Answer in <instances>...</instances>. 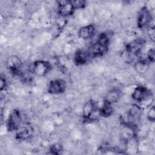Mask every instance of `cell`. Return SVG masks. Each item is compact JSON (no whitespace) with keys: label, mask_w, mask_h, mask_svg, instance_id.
Wrapping results in <instances>:
<instances>
[{"label":"cell","mask_w":155,"mask_h":155,"mask_svg":"<svg viewBox=\"0 0 155 155\" xmlns=\"http://www.w3.org/2000/svg\"><path fill=\"white\" fill-rule=\"evenodd\" d=\"M131 96L134 101L143 103L151 100V98L153 97L150 90L142 85H139L135 87Z\"/></svg>","instance_id":"obj_7"},{"label":"cell","mask_w":155,"mask_h":155,"mask_svg":"<svg viewBox=\"0 0 155 155\" xmlns=\"http://www.w3.org/2000/svg\"><path fill=\"white\" fill-rule=\"evenodd\" d=\"M122 91L117 88H113L106 93L104 102L108 104L112 105L117 102L121 98Z\"/></svg>","instance_id":"obj_12"},{"label":"cell","mask_w":155,"mask_h":155,"mask_svg":"<svg viewBox=\"0 0 155 155\" xmlns=\"http://www.w3.org/2000/svg\"><path fill=\"white\" fill-rule=\"evenodd\" d=\"M147 61L149 62H154L155 58V50L154 48H150L147 52Z\"/></svg>","instance_id":"obj_20"},{"label":"cell","mask_w":155,"mask_h":155,"mask_svg":"<svg viewBox=\"0 0 155 155\" xmlns=\"http://www.w3.org/2000/svg\"><path fill=\"white\" fill-rule=\"evenodd\" d=\"M51 68L52 65L48 61L39 59L33 62L31 71L36 76L44 77L51 70Z\"/></svg>","instance_id":"obj_5"},{"label":"cell","mask_w":155,"mask_h":155,"mask_svg":"<svg viewBox=\"0 0 155 155\" xmlns=\"http://www.w3.org/2000/svg\"><path fill=\"white\" fill-rule=\"evenodd\" d=\"M91 56L88 52V50L80 49L78 50L74 56V62L77 65H82L86 64Z\"/></svg>","instance_id":"obj_13"},{"label":"cell","mask_w":155,"mask_h":155,"mask_svg":"<svg viewBox=\"0 0 155 155\" xmlns=\"http://www.w3.org/2000/svg\"><path fill=\"white\" fill-rule=\"evenodd\" d=\"M95 32V27L93 24H88L81 27L78 31V36L83 40L91 39Z\"/></svg>","instance_id":"obj_14"},{"label":"cell","mask_w":155,"mask_h":155,"mask_svg":"<svg viewBox=\"0 0 155 155\" xmlns=\"http://www.w3.org/2000/svg\"><path fill=\"white\" fill-rule=\"evenodd\" d=\"M149 67V62L145 59L138 60L135 64V67L137 71L140 73H143L147 71Z\"/></svg>","instance_id":"obj_16"},{"label":"cell","mask_w":155,"mask_h":155,"mask_svg":"<svg viewBox=\"0 0 155 155\" xmlns=\"http://www.w3.org/2000/svg\"><path fill=\"white\" fill-rule=\"evenodd\" d=\"M33 128L29 124L22 125L16 131V138L20 140L30 139L33 134Z\"/></svg>","instance_id":"obj_11"},{"label":"cell","mask_w":155,"mask_h":155,"mask_svg":"<svg viewBox=\"0 0 155 155\" xmlns=\"http://www.w3.org/2000/svg\"><path fill=\"white\" fill-rule=\"evenodd\" d=\"M67 88V83L63 79L51 80L48 85V92L51 94H60L63 93Z\"/></svg>","instance_id":"obj_9"},{"label":"cell","mask_w":155,"mask_h":155,"mask_svg":"<svg viewBox=\"0 0 155 155\" xmlns=\"http://www.w3.org/2000/svg\"><path fill=\"white\" fill-rule=\"evenodd\" d=\"M99 116V108L96 102L93 99L87 101L82 107V116L85 120H91L97 119L96 116Z\"/></svg>","instance_id":"obj_4"},{"label":"cell","mask_w":155,"mask_h":155,"mask_svg":"<svg viewBox=\"0 0 155 155\" xmlns=\"http://www.w3.org/2000/svg\"><path fill=\"white\" fill-rule=\"evenodd\" d=\"M110 39L107 34L101 33L97 37L96 41L90 47L88 52L91 58L102 56L106 53L108 50Z\"/></svg>","instance_id":"obj_1"},{"label":"cell","mask_w":155,"mask_h":155,"mask_svg":"<svg viewBox=\"0 0 155 155\" xmlns=\"http://www.w3.org/2000/svg\"><path fill=\"white\" fill-rule=\"evenodd\" d=\"M7 81L5 77L1 76V91H2L3 90H5V88L7 87Z\"/></svg>","instance_id":"obj_21"},{"label":"cell","mask_w":155,"mask_h":155,"mask_svg":"<svg viewBox=\"0 0 155 155\" xmlns=\"http://www.w3.org/2000/svg\"><path fill=\"white\" fill-rule=\"evenodd\" d=\"M113 108L111 105L104 102L102 106L99 108V115L103 117H108L111 116L113 113Z\"/></svg>","instance_id":"obj_15"},{"label":"cell","mask_w":155,"mask_h":155,"mask_svg":"<svg viewBox=\"0 0 155 155\" xmlns=\"http://www.w3.org/2000/svg\"><path fill=\"white\" fill-rule=\"evenodd\" d=\"M147 117L150 122H154L155 120V108L154 106H151L148 111Z\"/></svg>","instance_id":"obj_19"},{"label":"cell","mask_w":155,"mask_h":155,"mask_svg":"<svg viewBox=\"0 0 155 155\" xmlns=\"http://www.w3.org/2000/svg\"><path fill=\"white\" fill-rule=\"evenodd\" d=\"M57 9L58 13L59 15L63 17H67L72 15L76 10L72 1L61 0L58 1Z\"/></svg>","instance_id":"obj_8"},{"label":"cell","mask_w":155,"mask_h":155,"mask_svg":"<svg viewBox=\"0 0 155 155\" xmlns=\"http://www.w3.org/2000/svg\"><path fill=\"white\" fill-rule=\"evenodd\" d=\"M5 65L8 71L12 75L20 76L22 74L23 63L18 56H10L6 59Z\"/></svg>","instance_id":"obj_2"},{"label":"cell","mask_w":155,"mask_h":155,"mask_svg":"<svg viewBox=\"0 0 155 155\" xmlns=\"http://www.w3.org/2000/svg\"><path fill=\"white\" fill-rule=\"evenodd\" d=\"M153 21V16L150 10L146 7L143 6L140 10L137 18V25L140 29H145L150 27Z\"/></svg>","instance_id":"obj_6"},{"label":"cell","mask_w":155,"mask_h":155,"mask_svg":"<svg viewBox=\"0 0 155 155\" xmlns=\"http://www.w3.org/2000/svg\"><path fill=\"white\" fill-rule=\"evenodd\" d=\"M145 41L142 39H136L126 45L125 50L134 57H137L140 53Z\"/></svg>","instance_id":"obj_10"},{"label":"cell","mask_w":155,"mask_h":155,"mask_svg":"<svg viewBox=\"0 0 155 155\" xmlns=\"http://www.w3.org/2000/svg\"><path fill=\"white\" fill-rule=\"evenodd\" d=\"M63 151V147L59 143H55L50 147V151L53 154H59Z\"/></svg>","instance_id":"obj_17"},{"label":"cell","mask_w":155,"mask_h":155,"mask_svg":"<svg viewBox=\"0 0 155 155\" xmlns=\"http://www.w3.org/2000/svg\"><path fill=\"white\" fill-rule=\"evenodd\" d=\"M72 2H73V4L76 10L84 8L87 5V2L85 1H83V0L72 1Z\"/></svg>","instance_id":"obj_18"},{"label":"cell","mask_w":155,"mask_h":155,"mask_svg":"<svg viewBox=\"0 0 155 155\" xmlns=\"http://www.w3.org/2000/svg\"><path fill=\"white\" fill-rule=\"evenodd\" d=\"M22 125V116L20 111L14 109L10 113L7 120V128L8 131H16Z\"/></svg>","instance_id":"obj_3"}]
</instances>
